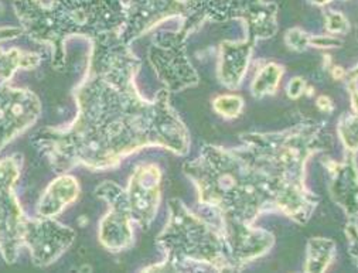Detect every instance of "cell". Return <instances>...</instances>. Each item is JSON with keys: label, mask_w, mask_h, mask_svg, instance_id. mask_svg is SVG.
<instances>
[{"label": "cell", "mask_w": 358, "mask_h": 273, "mask_svg": "<svg viewBox=\"0 0 358 273\" xmlns=\"http://www.w3.org/2000/svg\"><path fill=\"white\" fill-rule=\"evenodd\" d=\"M96 194L110 202V211L101 224V242L109 251H122L132 245V228L129 224L131 208L127 193L112 183L101 184Z\"/></svg>", "instance_id": "obj_4"}, {"label": "cell", "mask_w": 358, "mask_h": 273, "mask_svg": "<svg viewBox=\"0 0 358 273\" xmlns=\"http://www.w3.org/2000/svg\"><path fill=\"white\" fill-rule=\"evenodd\" d=\"M135 61L128 52L95 54L91 77L77 91L80 112L67 131H43L38 143L59 172L85 165L105 169L117 165L129 153L148 146L164 145L183 149V143L160 132L162 128L182 131L162 111V101H142L134 88Z\"/></svg>", "instance_id": "obj_1"}, {"label": "cell", "mask_w": 358, "mask_h": 273, "mask_svg": "<svg viewBox=\"0 0 358 273\" xmlns=\"http://www.w3.org/2000/svg\"><path fill=\"white\" fill-rule=\"evenodd\" d=\"M20 175L19 156L0 161V252L15 262L20 246L26 216L15 197V183Z\"/></svg>", "instance_id": "obj_2"}, {"label": "cell", "mask_w": 358, "mask_h": 273, "mask_svg": "<svg viewBox=\"0 0 358 273\" xmlns=\"http://www.w3.org/2000/svg\"><path fill=\"white\" fill-rule=\"evenodd\" d=\"M74 241V231L47 218L43 221H24L22 242L33 255L34 263L44 266L54 262Z\"/></svg>", "instance_id": "obj_5"}, {"label": "cell", "mask_w": 358, "mask_h": 273, "mask_svg": "<svg viewBox=\"0 0 358 273\" xmlns=\"http://www.w3.org/2000/svg\"><path fill=\"white\" fill-rule=\"evenodd\" d=\"M78 191L80 186L74 177L64 176L54 180L40 201L38 216L51 218L58 212H62L64 207L77 198Z\"/></svg>", "instance_id": "obj_7"}, {"label": "cell", "mask_w": 358, "mask_h": 273, "mask_svg": "<svg viewBox=\"0 0 358 273\" xmlns=\"http://www.w3.org/2000/svg\"><path fill=\"white\" fill-rule=\"evenodd\" d=\"M215 111H218L221 115H225V117H236L238 114H240L241 108H243V99L238 98V96H232V95H225V96H221L218 99H215Z\"/></svg>", "instance_id": "obj_11"}, {"label": "cell", "mask_w": 358, "mask_h": 273, "mask_svg": "<svg viewBox=\"0 0 358 273\" xmlns=\"http://www.w3.org/2000/svg\"><path fill=\"white\" fill-rule=\"evenodd\" d=\"M131 215L146 228L155 218L160 200V173L152 165L136 169L127 190Z\"/></svg>", "instance_id": "obj_6"}, {"label": "cell", "mask_w": 358, "mask_h": 273, "mask_svg": "<svg viewBox=\"0 0 358 273\" xmlns=\"http://www.w3.org/2000/svg\"><path fill=\"white\" fill-rule=\"evenodd\" d=\"M333 253V242L331 241H324V239H313L310 242V249H309V265H306V269L315 272V270H323Z\"/></svg>", "instance_id": "obj_9"}, {"label": "cell", "mask_w": 358, "mask_h": 273, "mask_svg": "<svg viewBox=\"0 0 358 273\" xmlns=\"http://www.w3.org/2000/svg\"><path fill=\"white\" fill-rule=\"evenodd\" d=\"M282 74V70H279V67L276 66H268L261 75L255 80L254 82V92L257 95H264L268 92H273L278 82H279V77Z\"/></svg>", "instance_id": "obj_10"}, {"label": "cell", "mask_w": 358, "mask_h": 273, "mask_svg": "<svg viewBox=\"0 0 358 273\" xmlns=\"http://www.w3.org/2000/svg\"><path fill=\"white\" fill-rule=\"evenodd\" d=\"M303 81L301 78H294L290 84H289V95L292 98H296L302 94V89H303Z\"/></svg>", "instance_id": "obj_12"}, {"label": "cell", "mask_w": 358, "mask_h": 273, "mask_svg": "<svg viewBox=\"0 0 358 273\" xmlns=\"http://www.w3.org/2000/svg\"><path fill=\"white\" fill-rule=\"evenodd\" d=\"M40 115L37 96L26 89H16L0 80V150L29 129Z\"/></svg>", "instance_id": "obj_3"}, {"label": "cell", "mask_w": 358, "mask_h": 273, "mask_svg": "<svg viewBox=\"0 0 358 273\" xmlns=\"http://www.w3.org/2000/svg\"><path fill=\"white\" fill-rule=\"evenodd\" d=\"M40 61L37 54L23 52L17 48L3 51L0 48V80L9 81L20 68L31 70Z\"/></svg>", "instance_id": "obj_8"}]
</instances>
